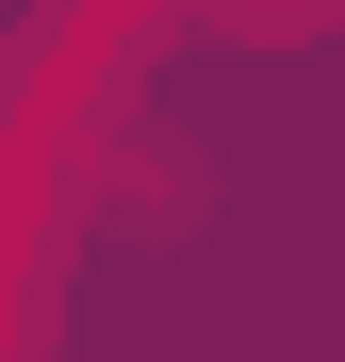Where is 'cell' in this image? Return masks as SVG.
<instances>
[{"label": "cell", "mask_w": 345, "mask_h": 362, "mask_svg": "<svg viewBox=\"0 0 345 362\" xmlns=\"http://www.w3.org/2000/svg\"><path fill=\"white\" fill-rule=\"evenodd\" d=\"M198 17H230V33H296V17H345V0H198Z\"/></svg>", "instance_id": "obj_1"}]
</instances>
